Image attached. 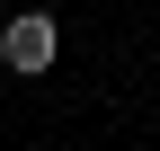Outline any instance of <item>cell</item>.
I'll use <instances>...</instances> for the list:
<instances>
[{"label":"cell","instance_id":"6da1fadb","mask_svg":"<svg viewBox=\"0 0 160 151\" xmlns=\"http://www.w3.org/2000/svg\"><path fill=\"white\" fill-rule=\"evenodd\" d=\"M0 62H9L18 80L53 71V62H62V18H53V9H18L9 27H0Z\"/></svg>","mask_w":160,"mask_h":151}]
</instances>
